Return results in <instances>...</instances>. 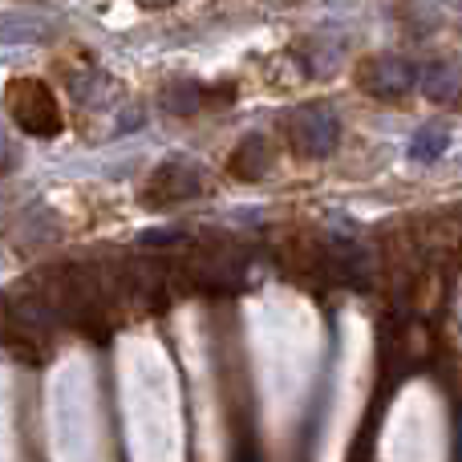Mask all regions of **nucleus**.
<instances>
[{
	"label": "nucleus",
	"mask_w": 462,
	"mask_h": 462,
	"mask_svg": "<svg viewBox=\"0 0 462 462\" xmlns=\"http://www.w3.org/2000/svg\"><path fill=\"white\" fill-rule=\"evenodd\" d=\"M5 171H13V146H8V138L0 134V175Z\"/></svg>",
	"instance_id": "10"
},
{
	"label": "nucleus",
	"mask_w": 462,
	"mask_h": 462,
	"mask_svg": "<svg viewBox=\"0 0 462 462\" xmlns=\"http://www.w3.org/2000/svg\"><path fill=\"white\" fill-rule=\"evenodd\" d=\"M450 143V130L442 126V122H430V126H422L414 134V143H410V154H414L418 162H434L442 151H447Z\"/></svg>",
	"instance_id": "8"
},
{
	"label": "nucleus",
	"mask_w": 462,
	"mask_h": 462,
	"mask_svg": "<svg viewBox=\"0 0 462 462\" xmlns=\"http://www.w3.org/2000/svg\"><path fill=\"white\" fill-rule=\"evenodd\" d=\"M268 167H272V151L260 134L244 138V143L236 146V154H231V171H236L239 179H260V175H268Z\"/></svg>",
	"instance_id": "6"
},
{
	"label": "nucleus",
	"mask_w": 462,
	"mask_h": 462,
	"mask_svg": "<svg viewBox=\"0 0 462 462\" xmlns=\"http://www.w3.org/2000/svg\"><path fill=\"white\" fill-rule=\"evenodd\" d=\"M418 78H422V69L398 53H377L357 69V86L369 97H402L414 89Z\"/></svg>",
	"instance_id": "3"
},
{
	"label": "nucleus",
	"mask_w": 462,
	"mask_h": 462,
	"mask_svg": "<svg viewBox=\"0 0 462 462\" xmlns=\"http://www.w3.org/2000/svg\"><path fill=\"white\" fill-rule=\"evenodd\" d=\"M162 110L175 114V118H187V114H199L203 110V86L199 81H175V86L162 89Z\"/></svg>",
	"instance_id": "7"
},
{
	"label": "nucleus",
	"mask_w": 462,
	"mask_h": 462,
	"mask_svg": "<svg viewBox=\"0 0 462 462\" xmlns=\"http://www.w3.org/2000/svg\"><path fill=\"white\" fill-rule=\"evenodd\" d=\"M203 191V175L183 159L162 162L159 171L151 175V191H146V208H175L183 199H195Z\"/></svg>",
	"instance_id": "4"
},
{
	"label": "nucleus",
	"mask_w": 462,
	"mask_h": 462,
	"mask_svg": "<svg viewBox=\"0 0 462 462\" xmlns=\"http://www.w3.org/2000/svg\"><path fill=\"white\" fill-rule=\"evenodd\" d=\"M418 86H422V94L430 97L434 106H455L462 97V61H455V57H439V61L422 65Z\"/></svg>",
	"instance_id": "5"
},
{
	"label": "nucleus",
	"mask_w": 462,
	"mask_h": 462,
	"mask_svg": "<svg viewBox=\"0 0 462 462\" xmlns=\"http://www.w3.org/2000/svg\"><path fill=\"white\" fill-rule=\"evenodd\" d=\"M337 143H341V122L328 106L309 102L288 114V146L300 159H325L337 151Z\"/></svg>",
	"instance_id": "2"
},
{
	"label": "nucleus",
	"mask_w": 462,
	"mask_h": 462,
	"mask_svg": "<svg viewBox=\"0 0 462 462\" xmlns=\"http://www.w3.org/2000/svg\"><path fill=\"white\" fill-rule=\"evenodd\" d=\"M8 118L32 138H53L61 134V106H57V94L37 78H16L5 94Z\"/></svg>",
	"instance_id": "1"
},
{
	"label": "nucleus",
	"mask_w": 462,
	"mask_h": 462,
	"mask_svg": "<svg viewBox=\"0 0 462 462\" xmlns=\"http://www.w3.org/2000/svg\"><path fill=\"white\" fill-rule=\"evenodd\" d=\"M138 126H143V106H130L118 118V130H138Z\"/></svg>",
	"instance_id": "9"
},
{
	"label": "nucleus",
	"mask_w": 462,
	"mask_h": 462,
	"mask_svg": "<svg viewBox=\"0 0 462 462\" xmlns=\"http://www.w3.org/2000/svg\"><path fill=\"white\" fill-rule=\"evenodd\" d=\"M458 21H462V8H458Z\"/></svg>",
	"instance_id": "12"
},
{
	"label": "nucleus",
	"mask_w": 462,
	"mask_h": 462,
	"mask_svg": "<svg viewBox=\"0 0 462 462\" xmlns=\"http://www.w3.org/2000/svg\"><path fill=\"white\" fill-rule=\"evenodd\" d=\"M138 5H146V8H167V5H175V0H138Z\"/></svg>",
	"instance_id": "11"
}]
</instances>
